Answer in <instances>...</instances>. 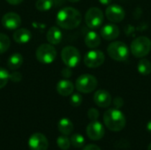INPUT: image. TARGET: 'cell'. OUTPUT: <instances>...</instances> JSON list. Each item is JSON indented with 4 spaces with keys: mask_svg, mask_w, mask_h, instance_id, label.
<instances>
[{
    "mask_svg": "<svg viewBox=\"0 0 151 150\" xmlns=\"http://www.w3.org/2000/svg\"><path fill=\"white\" fill-rule=\"evenodd\" d=\"M56 22L61 28L73 29L81 24V14L73 7H65L58 12Z\"/></svg>",
    "mask_w": 151,
    "mask_h": 150,
    "instance_id": "1",
    "label": "cell"
},
{
    "mask_svg": "<svg viewBox=\"0 0 151 150\" xmlns=\"http://www.w3.org/2000/svg\"><path fill=\"white\" fill-rule=\"evenodd\" d=\"M104 122L106 127L112 132H119L126 126V117L119 109L111 108L104 114Z\"/></svg>",
    "mask_w": 151,
    "mask_h": 150,
    "instance_id": "2",
    "label": "cell"
},
{
    "mask_svg": "<svg viewBox=\"0 0 151 150\" xmlns=\"http://www.w3.org/2000/svg\"><path fill=\"white\" fill-rule=\"evenodd\" d=\"M107 52L110 57L115 61L122 62L127 59L129 56V49L127 45L119 41L112 42L107 47Z\"/></svg>",
    "mask_w": 151,
    "mask_h": 150,
    "instance_id": "3",
    "label": "cell"
},
{
    "mask_svg": "<svg viewBox=\"0 0 151 150\" xmlns=\"http://www.w3.org/2000/svg\"><path fill=\"white\" fill-rule=\"evenodd\" d=\"M151 50V41L146 36H140L135 38L131 45V53L138 58H142L146 57Z\"/></svg>",
    "mask_w": 151,
    "mask_h": 150,
    "instance_id": "4",
    "label": "cell"
},
{
    "mask_svg": "<svg viewBox=\"0 0 151 150\" xmlns=\"http://www.w3.org/2000/svg\"><path fill=\"white\" fill-rule=\"evenodd\" d=\"M37 60L44 65L51 64L57 57V50L50 43H44L40 45L35 52Z\"/></svg>",
    "mask_w": 151,
    "mask_h": 150,
    "instance_id": "5",
    "label": "cell"
},
{
    "mask_svg": "<svg viewBox=\"0 0 151 150\" xmlns=\"http://www.w3.org/2000/svg\"><path fill=\"white\" fill-rule=\"evenodd\" d=\"M98 82L95 76L91 74H82L78 77L75 81L76 89L84 94H88L93 92L97 88Z\"/></svg>",
    "mask_w": 151,
    "mask_h": 150,
    "instance_id": "6",
    "label": "cell"
},
{
    "mask_svg": "<svg viewBox=\"0 0 151 150\" xmlns=\"http://www.w3.org/2000/svg\"><path fill=\"white\" fill-rule=\"evenodd\" d=\"M61 58L64 64L70 68L76 67L81 61V53L73 46H66L61 51Z\"/></svg>",
    "mask_w": 151,
    "mask_h": 150,
    "instance_id": "7",
    "label": "cell"
},
{
    "mask_svg": "<svg viewBox=\"0 0 151 150\" xmlns=\"http://www.w3.org/2000/svg\"><path fill=\"white\" fill-rule=\"evenodd\" d=\"M85 22L91 29L99 28L104 22V13L98 7L89 8L85 14Z\"/></svg>",
    "mask_w": 151,
    "mask_h": 150,
    "instance_id": "8",
    "label": "cell"
},
{
    "mask_svg": "<svg viewBox=\"0 0 151 150\" xmlns=\"http://www.w3.org/2000/svg\"><path fill=\"white\" fill-rule=\"evenodd\" d=\"M104 60L105 56L99 50H89L84 57V64L88 68H97L104 63Z\"/></svg>",
    "mask_w": 151,
    "mask_h": 150,
    "instance_id": "9",
    "label": "cell"
},
{
    "mask_svg": "<svg viewBox=\"0 0 151 150\" xmlns=\"http://www.w3.org/2000/svg\"><path fill=\"white\" fill-rule=\"evenodd\" d=\"M28 147L30 150H47L49 141L44 134L35 133L28 139Z\"/></svg>",
    "mask_w": 151,
    "mask_h": 150,
    "instance_id": "10",
    "label": "cell"
},
{
    "mask_svg": "<svg viewBox=\"0 0 151 150\" xmlns=\"http://www.w3.org/2000/svg\"><path fill=\"white\" fill-rule=\"evenodd\" d=\"M1 23L3 27L8 30H16L21 24V18L16 12H7L3 16Z\"/></svg>",
    "mask_w": 151,
    "mask_h": 150,
    "instance_id": "11",
    "label": "cell"
},
{
    "mask_svg": "<svg viewBox=\"0 0 151 150\" xmlns=\"http://www.w3.org/2000/svg\"><path fill=\"white\" fill-rule=\"evenodd\" d=\"M88 137L92 141H99L104 135V127L97 120L91 121L86 129Z\"/></svg>",
    "mask_w": 151,
    "mask_h": 150,
    "instance_id": "12",
    "label": "cell"
},
{
    "mask_svg": "<svg viewBox=\"0 0 151 150\" xmlns=\"http://www.w3.org/2000/svg\"><path fill=\"white\" fill-rule=\"evenodd\" d=\"M105 15L110 21L116 23V22H120L124 19L126 12L120 5L111 4L106 8Z\"/></svg>",
    "mask_w": 151,
    "mask_h": 150,
    "instance_id": "13",
    "label": "cell"
},
{
    "mask_svg": "<svg viewBox=\"0 0 151 150\" xmlns=\"http://www.w3.org/2000/svg\"><path fill=\"white\" fill-rule=\"evenodd\" d=\"M95 103L101 108H108L112 102L111 94L104 89L97 90L94 95Z\"/></svg>",
    "mask_w": 151,
    "mask_h": 150,
    "instance_id": "14",
    "label": "cell"
},
{
    "mask_svg": "<svg viewBox=\"0 0 151 150\" xmlns=\"http://www.w3.org/2000/svg\"><path fill=\"white\" fill-rule=\"evenodd\" d=\"M119 28L117 25L113 23L107 24L101 28V36L107 41H112L119 37Z\"/></svg>",
    "mask_w": 151,
    "mask_h": 150,
    "instance_id": "15",
    "label": "cell"
},
{
    "mask_svg": "<svg viewBox=\"0 0 151 150\" xmlns=\"http://www.w3.org/2000/svg\"><path fill=\"white\" fill-rule=\"evenodd\" d=\"M57 92L62 96H68L73 93L74 86L73 82L68 80H61L58 82L56 87Z\"/></svg>",
    "mask_w": 151,
    "mask_h": 150,
    "instance_id": "16",
    "label": "cell"
},
{
    "mask_svg": "<svg viewBox=\"0 0 151 150\" xmlns=\"http://www.w3.org/2000/svg\"><path fill=\"white\" fill-rule=\"evenodd\" d=\"M32 37V34L28 29L26 28H18L13 33V40L19 44L27 43Z\"/></svg>",
    "mask_w": 151,
    "mask_h": 150,
    "instance_id": "17",
    "label": "cell"
},
{
    "mask_svg": "<svg viewBox=\"0 0 151 150\" xmlns=\"http://www.w3.org/2000/svg\"><path fill=\"white\" fill-rule=\"evenodd\" d=\"M46 38H47V41L50 44L57 45V44H59L61 42L62 38H63V34H62L61 30L58 27H51L46 34Z\"/></svg>",
    "mask_w": 151,
    "mask_h": 150,
    "instance_id": "18",
    "label": "cell"
},
{
    "mask_svg": "<svg viewBox=\"0 0 151 150\" xmlns=\"http://www.w3.org/2000/svg\"><path fill=\"white\" fill-rule=\"evenodd\" d=\"M101 43V37L95 31H90L86 34L85 37V44L87 47L90 49L97 48Z\"/></svg>",
    "mask_w": 151,
    "mask_h": 150,
    "instance_id": "19",
    "label": "cell"
},
{
    "mask_svg": "<svg viewBox=\"0 0 151 150\" xmlns=\"http://www.w3.org/2000/svg\"><path fill=\"white\" fill-rule=\"evenodd\" d=\"M58 131L63 135L68 136L73 131V122L70 119H68L66 118H61L58 121Z\"/></svg>",
    "mask_w": 151,
    "mask_h": 150,
    "instance_id": "20",
    "label": "cell"
},
{
    "mask_svg": "<svg viewBox=\"0 0 151 150\" xmlns=\"http://www.w3.org/2000/svg\"><path fill=\"white\" fill-rule=\"evenodd\" d=\"M23 64V57L19 53H14L11 55L7 60V66L11 70L19 69Z\"/></svg>",
    "mask_w": 151,
    "mask_h": 150,
    "instance_id": "21",
    "label": "cell"
},
{
    "mask_svg": "<svg viewBox=\"0 0 151 150\" xmlns=\"http://www.w3.org/2000/svg\"><path fill=\"white\" fill-rule=\"evenodd\" d=\"M137 70L142 75H149L151 73V63L150 60L146 58H142L138 65H137Z\"/></svg>",
    "mask_w": 151,
    "mask_h": 150,
    "instance_id": "22",
    "label": "cell"
},
{
    "mask_svg": "<svg viewBox=\"0 0 151 150\" xmlns=\"http://www.w3.org/2000/svg\"><path fill=\"white\" fill-rule=\"evenodd\" d=\"M54 4L53 0H37L35 2V8L41 11H46L52 8Z\"/></svg>",
    "mask_w": 151,
    "mask_h": 150,
    "instance_id": "23",
    "label": "cell"
},
{
    "mask_svg": "<svg viewBox=\"0 0 151 150\" xmlns=\"http://www.w3.org/2000/svg\"><path fill=\"white\" fill-rule=\"evenodd\" d=\"M70 141L71 144L76 149H81L85 145V139L80 133H74L73 135H72Z\"/></svg>",
    "mask_w": 151,
    "mask_h": 150,
    "instance_id": "24",
    "label": "cell"
},
{
    "mask_svg": "<svg viewBox=\"0 0 151 150\" xmlns=\"http://www.w3.org/2000/svg\"><path fill=\"white\" fill-rule=\"evenodd\" d=\"M11 45L10 38L3 33H0V54H3L8 50Z\"/></svg>",
    "mask_w": 151,
    "mask_h": 150,
    "instance_id": "25",
    "label": "cell"
},
{
    "mask_svg": "<svg viewBox=\"0 0 151 150\" xmlns=\"http://www.w3.org/2000/svg\"><path fill=\"white\" fill-rule=\"evenodd\" d=\"M57 144L60 149L67 150L69 149V148L71 146V141L66 135H61V136L58 137Z\"/></svg>",
    "mask_w": 151,
    "mask_h": 150,
    "instance_id": "26",
    "label": "cell"
},
{
    "mask_svg": "<svg viewBox=\"0 0 151 150\" xmlns=\"http://www.w3.org/2000/svg\"><path fill=\"white\" fill-rule=\"evenodd\" d=\"M10 80V73L4 68H0V89L4 88Z\"/></svg>",
    "mask_w": 151,
    "mask_h": 150,
    "instance_id": "27",
    "label": "cell"
},
{
    "mask_svg": "<svg viewBox=\"0 0 151 150\" xmlns=\"http://www.w3.org/2000/svg\"><path fill=\"white\" fill-rule=\"evenodd\" d=\"M81 103H82V96L80 94L75 93V94H72L71 95L70 104L73 107H79Z\"/></svg>",
    "mask_w": 151,
    "mask_h": 150,
    "instance_id": "28",
    "label": "cell"
},
{
    "mask_svg": "<svg viewBox=\"0 0 151 150\" xmlns=\"http://www.w3.org/2000/svg\"><path fill=\"white\" fill-rule=\"evenodd\" d=\"M88 117L91 121L97 120V118H99V111L95 108H91L88 111Z\"/></svg>",
    "mask_w": 151,
    "mask_h": 150,
    "instance_id": "29",
    "label": "cell"
},
{
    "mask_svg": "<svg viewBox=\"0 0 151 150\" xmlns=\"http://www.w3.org/2000/svg\"><path fill=\"white\" fill-rule=\"evenodd\" d=\"M22 79V75L19 72H13L12 73H10V80L13 82H19Z\"/></svg>",
    "mask_w": 151,
    "mask_h": 150,
    "instance_id": "30",
    "label": "cell"
},
{
    "mask_svg": "<svg viewBox=\"0 0 151 150\" xmlns=\"http://www.w3.org/2000/svg\"><path fill=\"white\" fill-rule=\"evenodd\" d=\"M112 103H113V105H114V107H115V108H117V109H120V108L124 105V100H123L121 97L118 96V97H115V98H114V100H113Z\"/></svg>",
    "mask_w": 151,
    "mask_h": 150,
    "instance_id": "31",
    "label": "cell"
},
{
    "mask_svg": "<svg viewBox=\"0 0 151 150\" xmlns=\"http://www.w3.org/2000/svg\"><path fill=\"white\" fill-rule=\"evenodd\" d=\"M62 76L65 79H68L72 76V72H71V69L70 67H66V68H64L62 70Z\"/></svg>",
    "mask_w": 151,
    "mask_h": 150,
    "instance_id": "32",
    "label": "cell"
},
{
    "mask_svg": "<svg viewBox=\"0 0 151 150\" xmlns=\"http://www.w3.org/2000/svg\"><path fill=\"white\" fill-rule=\"evenodd\" d=\"M82 150H102L97 145L95 144H88L87 146H85Z\"/></svg>",
    "mask_w": 151,
    "mask_h": 150,
    "instance_id": "33",
    "label": "cell"
},
{
    "mask_svg": "<svg viewBox=\"0 0 151 150\" xmlns=\"http://www.w3.org/2000/svg\"><path fill=\"white\" fill-rule=\"evenodd\" d=\"M23 0H6V2L10 4H12V5H17V4H19L20 3H22Z\"/></svg>",
    "mask_w": 151,
    "mask_h": 150,
    "instance_id": "34",
    "label": "cell"
},
{
    "mask_svg": "<svg viewBox=\"0 0 151 150\" xmlns=\"http://www.w3.org/2000/svg\"><path fill=\"white\" fill-rule=\"evenodd\" d=\"M112 0H99V3L104 4V5H108L111 3Z\"/></svg>",
    "mask_w": 151,
    "mask_h": 150,
    "instance_id": "35",
    "label": "cell"
},
{
    "mask_svg": "<svg viewBox=\"0 0 151 150\" xmlns=\"http://www.w3.org/2000/svg\"><path fill=\"white\" fill-rule=\"evenodd\" d=\"M147 130H148L150 133H151V120L147 124Z\"/></svg>",
    "mask_w": 151,
    "mask_h": 150,
    "instance_id": "36",
    "label": "cell"
},
{
    "mask_svg": "<svg viewBox=\"0 0 151 150\" xmlns=\"http://www.w3.org/2000/svg\"><path fill=\"white\" fill-rule=\"evenodd\" d=\"M69 2H72V3H77V2H79L80 0H68Z\"/></svg>",
    "mask_w": 151,
    "mask_h": 150,
    "instance_id": "37",
    "label": "cell"
},
{
    "mask_svg": "<svg viewBox=\"0 0 151 150\" xmlns=\"http://www.w3.org/2000/svg\"><path fill=\"white\" fill-rule=\"evenodd\" d=\"M148 150H151V142H150V143L149 147H148Z\"/></svg>",
    "mask_w": 151,
    "mask_h": 150,
    "instance_id": "38",
    "label": "cell"
}]
</instances>
